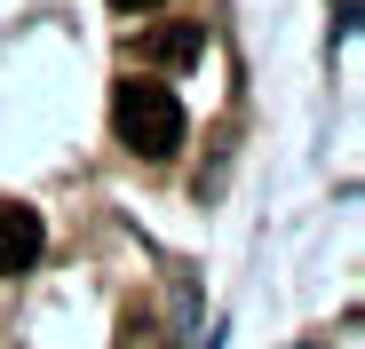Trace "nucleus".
I'll list each match as a JSON object with an SVG mask.
<instances>
[{"instance_id": "nucleus-1", "label": "nucleus", "mask_w": 365, "mask_h": 349, "mask_svg": "<svg viewBox=\"0 0 365 349\" xmlns=\"http://www.w3.org/2000/svg\"><path fill=\"white\" fill-rule=\"evenodd\" d=\"M111 127L135 159H175L182 151V103L167 80H119L111 88Z\"/></svg>"}, {"instance_id": "nucleus-2", "label": "nucleus", "mask_w": 365, "mask_h": 349, "mask_svg": "<svg viewBox=\"0 0 365 349\" xmlns=\"http://www.w3.org/2000/svg\"><path fill=\"white\" fill-rule=\"evenodd\" d=\"M40 246H48L40 207H24V199H0V278L32 270V262H40Z\"/></svg>"}, {"instance_id": "nucleus-3", "label": "nucleus", "mask_w": 365, "mask_h": 349, "mask_svg": "<svg viewBox=\"0 0 365 349\" xmlns=\"http://www.w3.org/2000/svg\"><path fill=\"white\" fill-rule=\"evenodd\" d=\"M135 56H143V64H199V56H207V32H199L191 16H182V24L143 32V40H135Z\"/></svg>"}, {"instance_id": "nucleus-4", "label": "nucleus", "mask_w": 365, "mask_h": 349, "mask_svg": "<svg viewBox=\"0 0 365 349\" xmlns=\"http://www.w3.org/2000/svg\"><path fill=\"white\" fill-rule=\"evenodd\" d=\"M159 0H111V16H151Z\"/></svg>"}]
</instances>
